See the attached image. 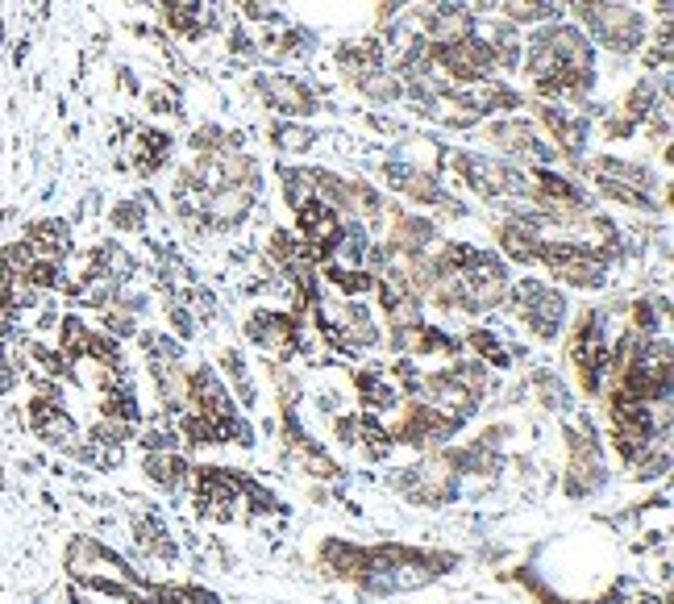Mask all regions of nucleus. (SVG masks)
Listing matches in <instances>:
<instances>
[{"mask_svg": "<svg viewBox=\"0 0 674 604\" xmlns=\"http://www.w3.org/2000/svg\"><path fill=\"white\" fill-rule=\"evenodd\" d=\"M529 75L541 92H583L591 84V46L579 30H541L529 46Z\"/></svg>", "mask_w": 674, "mask_h": 604, "instance_id": "1", "label": "nucleus"}, {"mask_svg": "<svg viewBox=\"0 0 674 604\" xmlns=\"http://www.w3.org/2000/svg\"><path fill=\"white\" fill-rule=\"evenodd\" d=\"M587 30L600 38L608 50H620V55H629V50L645 38V21L633 5L625 0H583L579 5Z\"/></svg>", "mask_w": 674, "mask_h": 604, "instance_id": "2", "label": "nucleus"}, {"mask_svg": "<svg viewBox=\"0 0 674 604\" xmlns=\"http://www.w3.org/2000/svg\"><path fill=\"white\" fill-rule=\"evenodd\" d=\"M537 259H546L562 280L579 284V288H600L604 284V263L600 255H591L587 246H575V242H541Z\"/></svg>", "mask_w": 674, "mask_h": 604, "instance_id": "3", "label": "nucleus"}, {"mask_svg": "<svg viewBox=\"0 0 674 604\" xmlns=\"http://www.w3.org/2000/svg\"><path fill=\"white\" fill-rule=\"evenodd\" d=\"M516 313H521V321L537 338H554L562 317H566V305H562V296L554 288L537 284V280H525L521 288H516Z\"/></svg>", "mask_w": 674, "mask_h": 604, "instance_id": "4", "label": "nucleus"}, {"mask_svg": "<svg viewBox=\"0 0 674 604\" xmlns=\"http://www.w3.org/2000/svg\"><path fill=\"white\" fill-rule=\"evenodd\" d=\"M462 425V417H450L442 409H433V405H408L400 425H396V438L400 442H412V446H421V442H442L450 438L454 430Z\"/></svg>", "mask_w": 674, "mask_h": 604, "instance_id": "5", "label": "nucleus"}, {"mask_svg": "<svg viewBox=\"0 0 674 604\" xmlns=\"http://www.w3.org/2000/svg\"><path fill=\"white\" fill-rule=\"evenodd\" d=\"M437 59H442V67L450 75H458V80H483V75L496 67V55H491V46L475 34H466L450 46H437Z\"/></svg>", "mask_w": 674, "mask_h": 604, "instance_id": "6", "label": "nucleus"}, {"mask_svg": "<svg viewBox=\"0 0 674 604\" xmlns=\"http://www.w3.org/2000/svg\"><path fill=\"white\" fill-rule=\"evenodd\" d=\"M30 425L38 430V438L42 442H50V446H71V438H75V421L59 409V400H34L30 405Z\"/></svg>", "mask_w": 674, "mask_h": 604, "instance_id": "7", "label": "nucleus"}, {"mask_svg": "<svg viewBox=\"0 0 674 604\" xmlns=\"http://www.w3.org/2000/svg\"><path fill=\"white\" fill-rule=\"evenodd\" d=\"M570 438V492H591V488H600L604 480V467H600V455H595V446L583 442L579 434H566Z\"/></svg>", "mask_w": 674, "mask_h": 604, "instance_id": "8", "label": "nucleus"}, {"mask_svg": "<svg viewBox=\"0 0 674 604\" xmlns=\"http://www.w3.org/2000/svg\"><path fill=\"white\" fill-rule=\"evenodd\" d=\"M491 138H496L504 150L525 155V159H550V146L537 142V134L529 130L525 121H500V125H491Z\"/></svg>", "mask_w": 674, "mask_h": 604, "instance_id": "9", "label": "nucleus"}, {"mask_svg": "<svg viewBox=\"0 0 674 604\" xmlns=\"http://www.w3.org/2000/svg\"><path fill=\"white\" fill-rule=\"evenodd\" d=\"M25 246L34 250V259H50V263H59L67 255V225L63 221H38L30 225V234H25Z\"/></svg>", "mask_w": 674, "mask_h": 604, "instance_id": "10", "label": "nucleus"}, {"mask_svg": "<svg viewBox=\"0 0 674 604\" xmlns=\"http://www.w3.org/2000/svg\"><path fill=\"white\" fill-rule=\"evenodd\" d=\"M250 338L263 342V346H292L296 321L288 313H254L250 317Z\"/></svg>", "mask_w": 674, "mask_h": 604, "instance_id": "11", "label": "nucleus"}, {"mask_svg": "<svg viewBox=\"0 0 674 604\" xmlns=\"http://www.w3.org/2000/svg\"><path fill=\"white\" fill-rule=\"evenodd\" d=\"M425 30H429L433 42L450 46V42H458V38L471 34V13H466V9H454V5H442V9H437V13L425 21Z\"/></svg>", "mask_w": 674, "mask_h": 604, "instance_id": "12", "label": "nucleus"}, {"mask_svg": "<svg viewBox=\"0 0 674 604\" xmlns=\"http://www.w3.org/2000/svg\"><path fill=\"white\" fill-rule=\"evenodd\" d=\"M541 121H546L550 130L558 134V142H562L566 150H579L583 138H587V125H583L579 117H570L566 109H558V105H541Z\"/></svg>", "mask_w": 674, "mask_h": 604, "instance_id": "13", "label": "nucleus"}, {"mask_svg": "<svg viewBox=\"0 0 674 604\" xmlns=\"http://www.w3.org/2000/svg\"><path fill=\"white\" fill-rule=\"evenodd\" d=\"M483 9H504L512 21H541L562 9V0H479Z\"/></svg>", "mask_w": 674, "mask_h": 604, "instance_id": "14", "label": "nucleus"}, {"mask_svg": "<svg viewBox=\"0 0 674 604\" xmlns=\"http://www.w3.org/2000/svg\"><path fill=\"white\" fill-rule=\"evenodd\" d=\"M263 92L271 96L275 109H288V113H308L313 109V96H308L300 84H292V80H263Z\"/></svg>", "mask_w": 674, "mask_h": 604, "instance_id": "15", "label": "nucleus"}, {"mask_svg": "<svg viewBox=\"0 0 674 604\" xmlns=\"http://www.w3.org/2000/svg\"><path fill=\"white\" fill-rule=\"evenodd\" d=\"M358 396H362V405H371V409H387L396 400L392 384H387V375H379V367H367V371H358Z\"/></svg>", "mask_w": 674, "mask_h": 604, "instance_id": "16", "label": "nucleus"}, {"mask_svg": "<svg viewBox=\"0 0 674 604\" xmlns=\"http://www.w3.org/2000/svg\"><path fill=\"white\" fill-rule=\"evenodd\" d=\"M163 5H167V17L175 21V30H192V25H196L200 0H163Z\"/></svg>", "mask_w": 674, "mask_h": 604, "instance_id": "17", "label": "nucleus"}, {"mask_svg": "<svg viewBox=\"0 0 674 604\" xmlns=\"http://www.w3.org/2000/svg\"><path fill=\"white\" fill-rule=\"evenodd\" d=\"M146 471H150V480H159V484H179V475H184L188 467L184 463H179V459H159V455H154L150 463H146Z\"/></svg>", "mask_w": 674, "mask_h": 604, "instance_id": "18", "label": "nucleus"}, {"mask_svg": "<svg viewBox=\"0 0 674 604\" xmlns=\"http://www.w3.org/2000/svg\"><path fill=\"white\" fill-rule=\"evenodd\" d=\"M159 600H167V604H217V596L196 592V588H159Z\"/></svg>", "mask_w": 674, "mask_h": 604, "instance_id": "19", "label": "nucleus"}, {"mask_svg": "<svg viewBox=\"0 0 674 604\" xmlns=\"http://www.w3.org/2000/svg\"><path fill=\"white\" fill-rule=\"evenodd\" d=\"M471 342H475V350H479V355H487V359L496 363V367H504V363H508V355H504V350L496 346V334H483V330H479V334H471Z\"/></svg>", "mask_w": 674, "mask_h": 604, "instance_id": "20", "label": "nucleus"}, {"mask_svg": "<svg viewBox=\"0 0 674 604\" xmlns=\"http://www.w3.org/2000/svg\"><path fill=\"white\" fill-rule=\"evenodd\" d=\"M13 380H17V371H13V363L5 359V350H0V388H13Z\"/></svg>", "mask_w": 674, "mask_h": 604, "instance_id": "21", "label": "nucleus"}]
</instances>
